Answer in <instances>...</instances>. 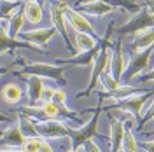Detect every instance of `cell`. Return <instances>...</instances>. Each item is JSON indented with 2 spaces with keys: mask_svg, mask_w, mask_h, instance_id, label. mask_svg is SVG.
I'll return each mask as SVG.
<instances>
[{
  "mask_svg": "<svg viewBox=\"0 0 154 152\" xmlns=\"http://www.w3.org/2000/svg\"><path fill=\"white\" fill-rule=\"evenodd\" d=\"M114 33V28H109L105 35V40H103V47H102V53H100V56L98 59L95 61V65H93V72H91V81H89V86H88L86 91H82V93H79V98H86L89 96L93 91H95L98 84H102V77L105 75V74H110V68H112V56H114V51L110 47V35Z\"/></svg>",
  "mask_w": 154,
  "mask_h": 152,
  "instance_id": "obj_1",
  "label": "cell"
},
{
  "mask_svg": "<svg viewBox=\"0 0 154 152\" xmlns=\"http://www.w3.org/2000/svg\"><path fill=\"white\" fill-rule=\"evenodd\" d=\"M68 9H70L68 2H65V0H56V2L51 4L49 12H51L53 26H56V30L61 33V37H63L68 51H70V58H72V56H77L79 53H77L75 46H74V44L70 42V38H68V32H67V12H68Z\"/></svg>",
  "mask_w": 154,
  "mask_h": 152,
  "instance_id": "obj_2",
  "label": "cell"
},
{
  "mask_svg": "<svg viewBox=\"0 0 154 152\" xmlns=\"http://www.w3.org/2000/svg\"><path fill=\"white\" fill-rule=\"evenodd\" d=\"M18 74L21 77H30V75L48 77V79L56 81L61 87L67 86V81H65V67H61V65H51V63H30V65H25L23 70H19Z\"/></svg>",
  "mask_w": 154,
  "mask_h": 152,
  "instance_id": "obj_3",
  "label": "cell"
},
{
  "mask_svg": "<svg viewBox=\"0 0 154 152\" xmlns=\"http://www.w3.org/2000/svg\"><path fill=\"white\" fill-rule=\"evenodd\" d=\"M149 28H154V11L149 5H144L126 25H123L121 28H114V32H117L119 35H126V33H138Z\"/></svg>",
  "mask_w": 154,
  "mask_h": 152,
  "instance_id": "obj_4",
  "label": "cell"
},
{
  "mask_svg": "<svg viewBox=\"0 0 154 152\" xmlns=\"http://www.w3.org/2000/svg\"><path fill=\"white\" fill-rule=\"evenodd\" d=\"M102 103L103 102H100V107L96 108V114L91 117V121L88 124H82V128L74 131V135H72V149L74 150H79L82 145H86L95 136L96 129H98V123H100V115H102Z\"/></svg>",
  "mask_w": 154,
  "mask_h": 152,
  "instance_id": "obj_5",
  "label": "cell"
},
{
  "mask_svg": "<svg viewBox=\"0 0 154 152\" xmlns=\"http://www.w3.org/2000/svg\"><path fill=\"white\" fill-rule=\"evenodd\" d=\"M154 51L152 49H145V51H138L135 53L133 56L130 58V63H128V68H126V74L123 77V81H126L125 84H128L130 81H133L135 77H138L142 72H145V68L149 65L151 58H152Z\"/></svg>",
  "mask_w": 154,
  "mask_h": 152,
  "instance_id": "obj_6",
  "label": "cell"
},
{
  "mask_svg": "<svg viewBox=\"0 0 154 152\" xmlns=\"http://www.w3.org/2000/svg\"><path fill=\"white\" fill-rule=\"evenodd\" d=\"M37 131L44 138H63V136H72L74 129H68L65 123L56 121V119H46V121H37Z\"/></svg>",
  "mask_w": 154,
  "mask_h": 152,
  "instance_id": "obj_7",
  "label": "cell"
},
{
  "mask_svg": "<svg viewBox=\"0 0 154 152\" xmlns=\"http://www.w3.org/2000/svg\"><path fill=\"white\" fill-rule=\"evenodd\" d=\"M152 95V91H145L142 95H135V96H130L123 102H119L117 107H110V108H119V110H125V112H130L131 115L135 117H142V110H144V105L145 102L149 100V96Z\"/></svg>",
  "mask_w": 154,
  "mask_h": 152,
  "instance_id": "obj_8",
  "label": "cell"
},
{
  "mask_svg": "<svg viewBox=\"0 0 154 152\" xmlns=\"http://www.w3.org/2000/svg\"><path fill=\"white\" fill-rule=\"evenodd\" d=\"M128 56L125 54L123 51V42L121 38H117V44H116V49H114V56H112V68H110V74L121 82L123 77L126 74V68H128Z\"/></svg>",
  "mask_w": 154,
  "mask_h": 152,
  "instance_id": "obj_9",
  "label": "cell"
},
{
  "mask_svg": "<svg viewBox=\"0 0 154 152\" xmlns=\"http://www.w3.org/2000/svg\"><path fill=\"white\" fill-rule=\"evenodd\" d=\"M56 26H48V28H35V30H28V32H25L23 33V38L25 40H28L32 42L33 46H37V47H42L48 44L49 40L53 38V35H56Z\"/></svg>",
  "mask_w": 154,
  "mask_h": 152,
  "instance_id": "obj_10",
  "label": "cell"
},
{
  "mask_svg": "<svg viewBox=\"0 0 154 152\" xmlns=\"http://www.w3.org/2000/svg\"><path fill=\"white\" fill-rule=\"evenodd\" d=\"M77 9H81L88 16H98V18L114 12V7L105 4L103 0H89V2H84V4H77Z\"/></svg>",
  "mask_w": 154,
  "mask_h": 152,
  "instance_id": "obj_11",
  "label": "cell"
},
{
  "mask_svg": "<svg viewBox=\"0 0 154 152\" xmlns=\"http://www.w3.org/2000/svg\"><path fill=\"white\" fill-rule=\"evenodd\" d=\"M67 19H68V23H70L77 32H81V33H88V35H93L95 38H98L96 32L93 30V26H91V23H89V21H88L81 12H77V11H74L72 7H70L68 12H67Z\"/></svg>",
  "mask_w": 154,
  "mask_h": 152,
  "instance_id": "obj_12",
  "label": "cell"
},
{
  "mask_svg": "<svg viewBox=\"0 0 154 152\" xmlns=\"http://www.w3.org/2000/svg\"><path fill=\"white\" fill-rule=\"evenodd\" d=\"M26 140H28V138L23 135L21 128H19V123L9 126V128L4 129V133H2V143H4V147H5V145H11V147H23Z\"/></svg>",
  "mask_w": 154,
  "mask_h": 152,
  "instance_id": "obj_13",
  "label": "cell"
},
{
  "mask_svg": "<svg viewBox=\"0 0 154 152\" xmlns=\"http://www.w3.org/2000/svg\"><path fill=\"white\" fill-rule=\"evenodd\" d=\"M110 152H123V140H125V133H126V128L121 121L114 119L110 126Z\"/></svg>",
  "mask_w": 154,
  "mask_h": 152,
  "instance_id": "obj_14",
  "label": "cell"
},
{
  "mask_svg": "<svg viewBox=\"0 0 154 152\" xmlns=\"http://www.w3.org/2000/svg\"><path fill=\"white\" fill-rule=\"evenodd\" d=\"M100 53H102V47L98 46L96 49H93V51H89V53H79L77 56H72L68 58V59H60V65L61 67H65V65H95V61L98 59V56H100Z\"/></svg>",
  "mask_w": 154,
  "mask_h": 152,
  "instance_id": "obj_15",
  "label": "cell"
},
{
  "mask_svg": "<svg viewBox=\"0 0 154 152\" xmlns=\"http://www.w3.org/2000/svg\"><path fill=\"white\" fill-rule=\"evenodd\" d=\"M26 82H28V96H30L28 107H35L37 103H40L46 86L42 82V77H37V75L26 77Z\"/></svg>",
  "mask_w": 154,
  "mask_h": 152,
  "instance_id": "obj_16",
  "label": "cell"
},
{
  "mask_svg": "<svg viewBox=\"0 0 154 152\" xmlns=\"http://www.w3.org/2000/svg\"><path fill=\"white\" fill-rule=\"evenodd\" d=\"M0 44H2V54H5L9 49H16V47H32V49H37V51H44L42 47H37V46H33L32 42H26V40H23V42H19L18 38H12L9 35V30L7 26H2V38H0Z\"/></svg>",
  "mask_w": 154,
  "mask_h": 152,
  "instance_id": "obj_17",
  "label": "cell"
},
{
  "mask_svg": "<svg viewBox=\"0 0 154 152\" xmlns=\"http://www.w3.org/2000/svg\"><path fill=\"white\" fill-rule=\"evenodd\" d=\"M142 93H145V91H142V89H138V87H135V86H130V84H121L116 91H112V93H107V95H103L100 100H117V102H123V100H126V98H130V96H135V95H142Z\"/></svg>",
  "mask_w": 154,
  "mask_h": 152,
  "instance_id": "obj_18",
  "label": "cell"
},
{
  "mask_svg": "<svg viewBox=\"0 0 154 152\" xmlns=\"http://www.w3.org/2000/svg\"><path fill=\"white\" fill-rule=\"evenodd\" d=\"M154 44V28L144 30V32H138L135 33L133 38V47L137 51H145V49H151Z\"/></svg>",
  "mask_w": 154,
  "mask_h": 152,
  "instance_id": "obj_19",
  "label": "cell"
},
{
  "mask_svg": "<svg viewBox=\"0 0 154 152\" xmlns=\"http://www.w3.org/2000/svg\"><path fill=\"white\" fill-rule=\"evenodd\" d=\"M96 47H98V38H95L93 35H88V33L77 32V35H75L77 53H89V51H93Z\"/></svg>",
  "mask_w": 154,
  "mask_h": 152,
  "instance_id": "obj_20",
  "label": "cell"
},
{
  "mask_svg": "<svg viewBox=\"0 0 154 152\" xmlns=\"http://www.w3.org/2000/svg\"><path fill=\"white\" fill-rule=\"evenodd\" d=\"M23 11H25V18L32 25H37L42 21V5L33 2H23Z\"/></svg>",
  "mask_w": 154,
  "mask_h": 152,
  "instance_id": "obj_21",
  "label": "cell"
},
{
  "mask_svg": "<svg viewBox=\"0 0 154 152\" xmlns=\"http://www.w3.org/2000/svg\"><path fill=\"white\" fill-rule=\"evenodd\" d=\"M2 96H4V100L11 105H16L23 98V89L19 87L18 84H14V82H11V84L4 86V89H2Z\"/></svg>",
  "mask_w": 154,
  "mask_h": 152,
  "instance_id": "obj_22",
  "label": "cell"
},
{
  "mask_svg": "<svg viewBox=\"0 0 154 152\" xmlns=\"http://www.w3.org/2000/svg\"><path fill=\"white\" fill-rule=\"evenodd\" d=\"M19 128H21V131H23V135L26 136V138H37V136H40L37 131V126L32 123V117L26 114H23V112H19Z\"/></svg>",
  "mask_w": 154,
  "mask_h": 152,
  "instance_id": "obj_23",
  "label": "cell"
},
{
  "mask_svg": "<svg viewBox=\"0 0 154 152\" xmlns=\"http://www.w3.org/2000/svg\"><path fill=\"white\" fill-rule=\"evenodd\" d=\"M25 11H23V7L12 16V18L9 19V26H7V30H9V35L12 38H18L19 32H21V26L25 25Z\"/></svg>",
  "mask_w": 154,
  "mask_h": 152,
  "instance_id": "obj_24",
  "label": "cell"
},
{
  "mask_svg": "<svg viewBox=\"0 0 154 152\" xmlns=\"http://www.w3.org/2000/svg\"><path fill=\"white\" fill-rule=\"evenodd\" d=\"M103 2L109 4V5H112V7H121V9L128 11V12H133V14H137L138 11L142 9L133 0H103Z\"/></svg>",
  "mask_w": 154,
  "mask_h": 152,
  "instance_id": "obj_25",
  "label": "cell"
},
{
  "mask_svg": "<svg viewBox=\"0 0 154 152\" xmlns=\"http://www.w3.org/2000/svg\"><path fill=\"white\" fill-rule=\"evenodd\" d=\"M19 9H21V0H18V2L2 0V18L4 19H7V18L11 19Z\"/></svg>",
  "mask_w": 154,
  "mask_h": 152,
  "instance_id": "obj_26",
  "label": "cell"
},
{
  "mask_svg": "<svg viewBox=\"0 0 154 152\" xmlns=\"http://www.w3.org/2000/svg\"><path fill=\"white\" fill-rule=\"evenodd\" d=\"M138 150V142L135 140L133 133L130 128H126L125 140H123V152H137Z\"/></svg>",
  "mask_w": 154,
  "mask_h": 152,
  "instance_id": "obj_27",
  "label": "cell"
},
{
  "mask_svg": "<svg viewBox=\"0 0 154 152\" xmlns=\"http://www.w3.org/2000/svg\"><path fill=\"white\" fill-rule=\"evenodd\" d=\"M102 86H103V89H105L107 93H112V91H116L121 86V82L112 74H105V75L102 77Z\"/></svg>",
  "mask_w": 154,
  "mask_h": 152,
  "instance_id": "obj_28",
  "label": "cell"
},
{
  "mask_svg": "<svg viewBox=\"0 0 154 152\" xmlns=\"http://www.w3.org/2000/svg\"><path fill=\"white\" fill-rule=\"evenodd\" d=\"M21 150L25 152H38V140L37 138H28L25 145L21 147Z\"/></svg>",
  "mask_w": 154,
  "mask_h": 152,
  "instance_id": "obj_29",
  "label": "cell"
},
{
  "mask_svg": "<svg viewBox=\"0 0 154 152\" xmlns=\"http://www.w3.org/2000/svg\"><path fill=\"white\" fill-rule=\"evenodd\" d=\"M53 102H56V103L61 105V107H67V93H65L63 89H56V91H54Z\"/></svg>",
  "mask_w": 154,
  "mask_h": 152,
  "instance_id": "obj_30",
  "label": "cell"
},
{
  "mask_svg": "<svg viewBox=\"0 0 154 152\" xmlns=\"http://www.w3.org/2000/svg\"><path fill=\"white\" fill-rule=\"evenodd\" d=\"M152 119H154V102L151 103V107L147 108L145 115L142 117V119H140V128H142V126H145V124H149L151 121H152Z\"/></svg>",
  "mask_w": 154,
  "mask_h": 152,
  "instance_id": "obj_31",
  "label": "cell"
},
{
  "mask_svg": "<svg viewBox=\"0 0 154 152\" xmlns=\"http://www.w3.org/2000/svg\"><path fill=\"white\" fill-rule=\"evenodd\" d=\"M37 140H38V152H54V149L46 142L44 136H37Z\"/></svg>",
  "mask_w": 154,
  "mask_h": 152,
  "instance_id": "obj_32",
  "label": "cell"
},
{
  "mask_svg": "<svg viewBox=\"0 0 154 152\" xmlns=\"http://www.w3.org/2000/svg\"><path fill=\"white\" fill-rule=\"evenodd\" d=\"M54 91H56V89H53V87H46V89H44V95H42L44 103H46V102H53V98H54Z\"/></svg>",
  "mask_w": 154,
  "mask_h": 152,
  "instance_id": "obj_33",
  "label": "cell"
},
{
  "mask_svg": "<svg viewBox=\"0 0 154 152\" xmlns=\"http://www.w3.org/2000/svg\"><path fill=\"white\" fill-rule=\"evenodd\" d=\"M84 149H86V152H102V150H100V147H98L93 140H89V142L84 145Z\"/></svg>",
  "mask_w": 154,
  "mask_h": 152,
  "instance_id": "obj_34",
  "label": "cell"
},
{
  "mask_svg": "<svg viewBox=\"0 0 154 152\" xmlns=\"http://www.w3.org/2000/svg\"><path fill=\"white\" fill-rule=\"evenodd\" d=\"M147 152H154V140H145V142L140 143Z\"/></svg>",
  "mask_w": 154,
  "mask_h": 152,
  "instance_id": "obj_35",
  "label": "cell"
},
{
  "mask_svg": "<svg viewBox=\"0 0 154 152\" xmlns=\"http://www.w3.org/2000/svg\"><path fill=\"white\" fill-rule=\"evenodd\" d=\"M151 79L154 81V68L151 70V72H147L145 75H142V81H151Z\"/></svg>",
  "mask_w": 154,
  "mask_h": 152,
  "instance_id": "obj_36",
  "label": "cell"
},
{
  "mask_svg": "<svg viewBox=\"0 0 154 152\" xmlns=\"http://www.w3.org/2000/svg\"><path fill=\"white\" fill-rule=\"evenodd\" d=\"M147 5L149 7H154V0H147Z\"/></svg>",
  "mask_w": 154,
  "mask_h": 152,
  "instance_id": "obj_37",
  "label": "cell"
},
{
  "mask_svg": "<svg viewBox=\"0 0 154 152\" xmlns=\"http://www.w3.org/2000/svg\"><path fill=\"white\" fill-rule=\"evenodd\" d=\"M35 2H37V4H40V5H44V4H46L48 0H35Z\"/></svg>",
  "mask_w": 154,
  "mask_h": 152,
  "instance_id": "obj_38",
  "label": "cell"
},
{
  "mask_svg": "<svg viewBox=\"0 0 154 152\" xmlns=\"http://www.w3.org/2000/svg\"><path fill=\"white\" fill-rule=\"evenodd\" d=\"M2 152H25V150H7V149H4Z\"/></svg>",
  "mask_w": 154,
  "mask_h": 152,
  "instance_id": "obj_39",
  "label": "cell"
},
{
  "mask_svg": "<svg viewBox=\"0 0 154 152\" xmlns=\"http://www.w3.org/2000/svg\"><path fill=\"white\" fill-rule=\"evenodd\" d=\"M84 2H89V0H79L77 4H84Z\"/></svg>",
  "mask_w": 154,
  "mask_h": 152,
  "instance_id": "obj_40",
  "label": "cell"
},
{
  "mask_svg": "<svg viewBox=\"0 0 154 152\" xmlns=\"http://www.w3.org/2000/svg\"><path fill=\"white\" fill-rule=\"evenodd\" d=\"M67 152H79V150H74V149H68Z\"/></svg>",
  "mask_w": 154,
  "mask_h": 152,
  "instance_id": "obj_41",
  "label": "cell"
},
{
  "mask_svg": "<svg viewBox=\"0 0 154 152\" xmlns=\"http://www.w3.org/2000/svg\"><path fill=\"white\" fill-rule=\"evenodd\" d=\"M23 2H33V0H23Z\"/></svg>",
  "mask_w": 154,
  "mask_h": 152,
  "instance_id": "obj_42",
  "label": "cell"
},
{
  "mask_svg": "<svg viewBox=\"0 0 154 152\" xmlns=\"http://www.w3.org/2000/svg\"><path fill=\"white\" fill-rule=\"evenodd\" d=\"M9 2H18V0H9Z\"/></svg>",
  "mask_w": 154,
  "mask_h": 152,
  "instance_id": "obj_43",
  "label": "cell"
},
{
  "mask_svg": "<svg viewBox=\"0 0 154 152\" xmlns=\"http://www.w3.org/2000/svg\"><path fill=\"white\" fill-rule=\"evenodd\" d=\"M152 56H154V54H152Z\"/></svg>",
  "mask_w": 154,
  "mask_h": 152,
  "instance_id": "obj_44",
  "label": "cell"
}]
</instances>
